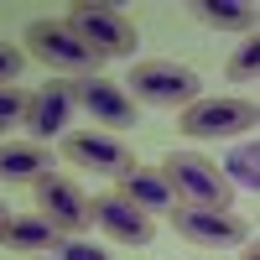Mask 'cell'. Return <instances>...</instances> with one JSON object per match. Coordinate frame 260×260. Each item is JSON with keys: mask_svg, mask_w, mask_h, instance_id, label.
I'll use <instances>...</instances> for the list:
<instances>
[{"mask_svg": "<svg viewBox=\"0 0 260 260\" xmlns=\"http://www.w3.org/2000/svg\"><path fill=\"white\" fill-rule=\"evenodd\" d=\"M156 172L167 177V187L177 192L187 208H213V213L229 208V192H234L229 177H224V172L213 167L208 156H198V151H172Z\"/></svg>", "mask_w": 260, "mask_h": 260, "instance_id": "6da1fadb", "label": "cell"}, {"mask_svg": "<svg viewBox=\"0 0 260 260\" xmlns=\"http://www.w3.org/2000/svg\"><path fill=\"white\" fill-rule=\"evenodd\" d=\"M73 37H83L99 57H125L136 52V26L120 6H99V0H73L68 6V21H62Z\"/></svg>", "mask_w": 260, "mask_h": 260, "instance_id": "7a4b0ae2", "label": "cell"}, {"mask_svg": "<svg viewBox=\"0 0 260 260\" xmlns=\"http://www.w3.org/2000/svg\"><path fill=\"white\" fill-rule=\"evenodd\" d=\"M130 94L156 104V110H187V104L203 99V78L182 68V62H136L130 68Z\"/></svg>", "mask_w": 260, "mask_h": 260, "instance_id": "3957f363", "label": "cell"}, {"mask_svg": "<svg viewBox=\"0 0 260 260\" xmlns=\"http://www.w3.org/2000/svg\"><path fill=\"white\" fill-rule=\"evenodd\" d=\"M26 47L47 62V68H57V73H73V78H89V73H99V52L89 47L83 37H73L62 21H31L26 26Z\"/></svg>", "mask_w": 260, "mask_h": 260, "instance_id": "277c9868", "label": "cell"}, {"mask_svg": "<svg viewBox=\"0 0 260 260\" xmlns=\"http://www.w3.org/2000/svg\"><path fill=\"white\" fill-rule=\"evenodd\" d=\"M260 125V110L255 99H198L182 110V136H250V130Z\"/></svg>", "mask_w": 260, "mask_h": 260, "instance_id": "5b68a950", "label": "cell"}, {"mask_svg": "<svg viewBox=\"0 0 260 260\" xmlns=\"http://www.w3.org/2000/svg\"><path fill=\"white\" fill-rule=\"evenodd\" d=\"M37 187V213L47 219L57 234H83L94 224V208H89V198L68 182V177H57V172H47V177H37L31 182Z\"/></svg>", "mask_w": 260, "mask_h": 260, "instance_id": "8992f818", "label": "cell"}, {"mask_svg": "<svg viewBox=\"0 0 260 260\" xmlns=\"http://www.w3.org/2000/svg\"><path fill=\"white\" fill-rule=\"evenodd\" d=\"M167 219H172V229H177L182 240L203 245V250H234V245H245V234H250L245 219H234L229 208L213 213V208H187V203H177Z\"/></svg>", "mask_w": 260, "mask_h": 260, "instance_id": "52a82bcc", "label": "cell"}, {"mask_svg": "<svg viewBox=\"0 0 260 260\" xmlns=\"http://www.w3.org/2000/svg\"><path fill=\"white\" fill-rule=\"evenodd\" d=\"M68 89H73V110L94 115L104 130H130V125H136V99H130L120 83L89 73V78H73Z\"/></svg>", "mask_w": 260, "mask_h": 260, "instance_id": "ba28073f", "label": "cell"}, {"mask_svg": "<svg viewBox=\"0 0 260 260\" xmlns=\"http://www.w3.org/2000/svg\"><path fill=\"white\" fill-rule=\"evenodd\" d=\"M62 156L78 161L83 172H94V177H130L136 172V156L115 141V136H89V130H78V136H62Z\"/></svg>", "mask_w": 260, "mask_h": 260, "instance_id": "9c48e42d", "label": "cell"}, {"mask_svg": "<svg viewBox=\"0 0 260 260\" xmlns=\"http://www.w3.org/2000/svg\"><path fill=\"white\" fill-rule=\"evenodd\" d=\"M89 208H94V224L110 234V240H120V245H151V234H156L151 213H141L125 192H104V198H94Z\"/></svg>", "mask_w": 260, "mask_h": 260, "instance_id": "30bf717a", "label": "cell"}, {"mask_svg": "<svg viewBox=\"0 0 260 260\" xmlns=\"http://www.w3.org/2000/svg\"><path fill=\"white\" fill-rule=\"evenodd\" d=\"M68 115H73V89L62 78L42 83L26 104V130L31 136H68Z\"/></svg>", "mask_w": 260, "mask_h": 260, "instance_id": "8fae6325", "label": "cell"}, {"mask_svg": "<svg viewBox=\"0 0 260 260\" xmlns=\"http://www.w3.org/2000/svg\"><path fill=\"white\" fill-rule=\"evenodd\" d=\"M62 240L68 234H57L42 213H31V219H6V229H0V245L16 250V255H42V250H62Z\"/></svg>", "mask_w": 260, "mask_h": 260, "instance_id": "7c38bea8", "label": "cell"}, {"mask_svg": "<svg viewBox=\"0 0 260 260\" xmlns=\"http://www.w3.org/2000/svg\"><path fill=\"white\" fill-rule=\"evenodd\" d=\"M120 192L141 213H172V208H177V192L167 187V177H161L156 167H136L130 177H120Z\"/></svg>", "mask_w": 260, "mask_h": 260, "instance_id": "4fadbf2b", "label": "cell"}, {"mask_svg": "<svg viewBox=\"0 0 260 260\" xmlns=\"http://www.w3.org/2000/svg\"><path fill=\"white\" fill-rule=\"evenodd\" d=\"M52 172V151L42 141H16V146H0V177L6 182H37Z\"/></svg>", "mask_w": 260, "mask_h": 260, "instance_id": "5bb4252c", "label": "cell"}, {"mask_svg": "<svg viewBox=\"0 0 260 260\" xmlns=\"http://www.w3.org/2000/svg\"><path fill=\"white\" fill-rule=\"evenodd\" d=\"M192 16L208 31H255V6L250 0H203V6H192Z\"/></svg>", "mask_w": 260, "mask_h": 260, "instance_id": "9a60e30c", "label": "cell"}, {"mask_svg": "<svg viewBox=\"0 0 260 260\" xmlns=\"http://www.w3.org/2000/svg\"><path fill=\"white\" fill-rule=\"evenodd\" d=\"M229 172H234V182H245L250 192L260 187V151H255V136H250V146H234V156H229Z\"/></svg>", "mask_w": 260, "mask_h": 260, "instance_id": "2e32d148", "label": "cell"}, {"mask_svg": "<svg viewBox=\"0 0 260 260\" xmlns=\"http://www.w3.org/2000/svg\"><path fill=\"white\" fill-rule=\"evenodd\" d=\"M224 73H229L234 83H250V78L260 73V37H255V31H250V42H245V47L224 62Z\"/></svg>", "mask_w": 260, "mask_h": 260, "instance_id": "e0dca14e", "label": "cell"}, {"mask_svg": "<svg viewBox=\"0 0 260 260\" xmlns=\"http://www.w3.org/2000/svg\"><path fill=\"white\" fill-rule=\"evenodd\" d=\"M26 104H31V94H21V89H0V130L16 125V120H26Z\"/></svg>", "mask_w": 260, "mask_h": 260, "instance_id": "ac0fdd59", "label": "cell"}, {"mask_svg": "<svg viewBox=\"0 0 260 260\" xmlns=\"http://www.w3.org/2000/svg\"><path fill=\"white\" fill-rule=\"evenodd\" d=\"M21 68H26V52H16V47H6V42H0V89H11Z\"/></svg>", "mask_w": 260, "mask_h": 260, "instance_id": "d6986e66", "label": "cell"}, {"mask_svg": "<svg viewBox=\"0 0 260 260\" xmlns=\"http://www.w3.org/2000/svg\"><path fill=\"white\" fill-rule=\"evenodd\" d=\"M62 260H110V255H104L99 245H83V240L68 245V240H62Z\"/></svg>", "mask_w": 260, "mask_h": 260, "instance_id": "ffe728a7", "label": "cell"}, {"mask_svg": "<svg viewBox=\"0 0 260 260\" xmlns=\"http://www.w3.org/2000/svg\"><path fill=\"white\" fill-rule=\"evenodd\" d=\"M240 260H260V245H255V240H250V250H245V255H240Z\"/></svg>", "mask_w": 260, "mask_h": 260, "instance_id": "44dd1931", "label": "cell"}, {"mask_svg": "<svg viewBox=\"0 0 260 260\" xmlns=\"http://www.w3.org/2000/svg\"><path fill=\"white\" fill-rule=\"evenodd\" d=\"M6 219H11V208H0V229H6Z\"/></svg>", "mask_w": 260, "mask_h": 260, "instance_id": "7402d4cb", "label": "cell"}]
</instances>
